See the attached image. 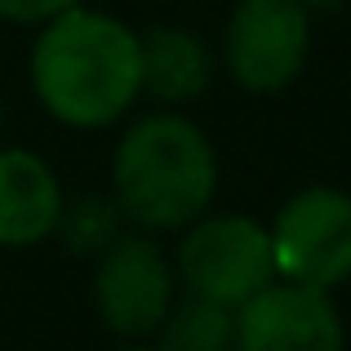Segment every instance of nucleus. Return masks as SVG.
<instances>
[{
  "mask_svg": "<svg viewBox=\"0 0 351 351\" xmlns=\"http://www.w3.org/2000/svg\"><path fill=\"white\" fill-rule=\"evenodd\" d=\"M32 85L45 112L62 125L98 129L129 112L138 80V36L107 14L71 5L49 18L32 49Z\"/></svg>",
  "mask_w": 351,
  "mask_h": 351,
  "instance_id": "1",
  "label": "nucleus"
},
{
  "mask_svg": "<svg viewBox=\"0 0 351 351\" xmlns=\"http://www.w3.org/2000/svg\"><path fill=\"white\" fill-rule=\"evenodd\" d=\"M218 187L209 138L187 116H143L116 147V209L147 232L196 223Z\"/></svg>",
  "mask_w": 351,
  "mask_h": 351,
  "instance_id": "2",
  "label": "nucleus"
},
{
  "mask_svg": "<svg viewBox=\"0 0 351 351\" xmlns=\"http://www.w3.org/2000/svg\"><path fill=\"white\" fill-rule=\"evenodd\" d=\"M276 276L307 289H334L351 276V196L338 187H307L271 223Z\"/></svg>",
  "mask_w": 351,
  "mask_h": 351,
  "instance_id": "3",
  "label": "nucleus"
},
{
  "mask_svg": "<svg viewBox=\"0 0 351 351\" xmlns=\"http://www.w3.org/2000/svg\"><path fill=\"white\" fill-rule=\"evenodd\" d=\"M178 271L191 293L214 298L223 307H240L276 280L271 236L263 223L240 214L205 218L178 245Z\"/></svg>",
  "mask_w": 351,
  "mask_h": 351,
  "instance_id": "4",
  "label": "nucleus"
},
{
  "mask_svg": "<svg viewBox=\"0 0 351 351\" xmlns=\"http://www.w3.org/2000/svg\"><path fill=\"white\" fill-rule=\"evenodd\" d=\"M311 49V23L298 0H240L227 27V67L249 94L293 85Z\"/></svg>",
  "mask_w": 351,
  "mask_h": 351,
  "instance_id": "5",
  "label": "nucleus"
},
{
  "mask_svg": "<svg viewBox=\"0 0 351 351\" xmlns=\"http://www.w3.org/2000/svg\"><path fill=\"white\" fill-rule=\"evenodd\" d=\"M94 302L107 329H116V334H156L173 307V267L165 249L147 236H116L98 258Z\"/></svg>",
  "mask_w": 351,
  "mask_h": 351,
  "instance_id": "6",
  "label": "nucleus"
},
{
  "mask_svg": "<svg viewBox=\"0 0 351 351\" xmlns=\"http://www.w3.org/2000/svg\"><path fill=\"white\" fill-rule=\"evenodd\" d=\"M236 351H343V320L325 289L271 280L236 307Z\"/></svg>",
  "mask_w": 351,
  "mask_h": 351,
  "instance_id": "7",
  "label": "nucleus"
},
{
  "mask_svg": "<svg viewBox=\"0 0 351 351\" xmlns=\"http://www.w3.org/2000/svg\"><path fill=\"white\" fill-rule=\"evenodd\" d=\"M62 187L53 169L32 152H0V245L27 249L58 232Z\"/></svg>",
  "mask_w": 351,
  "mask_h": 351,
  "instance_id": "8",
  "label": "nucleus"
},
{
  "mask_svg": "<svg viewBox=\"0 0 351 351\" xmlns=\"http://www.w3.org/2000/svg\"><path fill=\"white\" fill-rule=\"evenodd\" d=\"M214 58L209 45L196 32L182 27H152L138 40V80L143 94H152L156 103H191L205 94Z\"/></svg>",
  "mask_w": 351,
  "mask_h": 351,
  "instance_id": "9",
  "label": "nucleus"
},
{
  "mask_svg": "<svg viewBox=\"0 0 351 351\" xmlns=\"http://www.w3.org/2000/svg\"><path fill=\"white\" fill-rule=\"evenodd\" d=\"M156 334L160 351H236V307L191 293L173 302Z\"/></svg>",
  "mask_w": 351,
  "mask_h": 351,
  "instance_id": "10",
  "label": "nucleus"
},
{
  "mask_svg": "<svg viewBox=\"0 0 351 351\" xmlns=\"http://www.w3.org/2000/svg\"><path fill=\"white\" fill-rule=\"evenodd\" d=\"M116 223H120L116 200H98V196H89V200H80V205H71V209L62 205L58 232H62V240H67L76 254H103V249L120 236V232H116Z\"/></svg>",
  "mask_w": 351,
  "mask_h": 351,
  "instance_id": "11",
  "label": "nucleus"
},
{
  "mask_svg": "<svg viewBox=\"0 0 351 351\" xmlns=\"http://www.w3.org/2000/svg\"><path fill=\"white\" fill-rule=\"evenodd\" d=\"M71 5H80V0H0V18H9V23H49Z\"/></svg>",
  "mask_w": 351,
  "mask_h": 351,
  "instance_id": "12",
  "label": "nucleus"
},
{
  "mask_svg": "<svg viewBox=\"0 0 351 351\" xmlns=\"http://www.w3.org/2000/svg\"><path fill=\"white\" fill-rule=\"evenodd\" d=\"M298 5H302V9H307V14H311V9H334L338 0H298Z\"/></svg>",
  "mask_w": 351,
  "mask_h": 351,
  "instance_id": "13",
  "label": "nucleus"
},
{
  "mask_svg": "<svg viewBox=\"0 0 351 351\" xmlns=\"http://www.w3.org/2000/svg\"><path fill=\"white\" fill-rule=\"evenodd\" d=\"M120 351H160V347H120Z\"/></svg>",
  "mask_w": 351,
  "mask_h": 351,
  "instance_id": "14",
  "label": "nucleus"
}]
</instances>
